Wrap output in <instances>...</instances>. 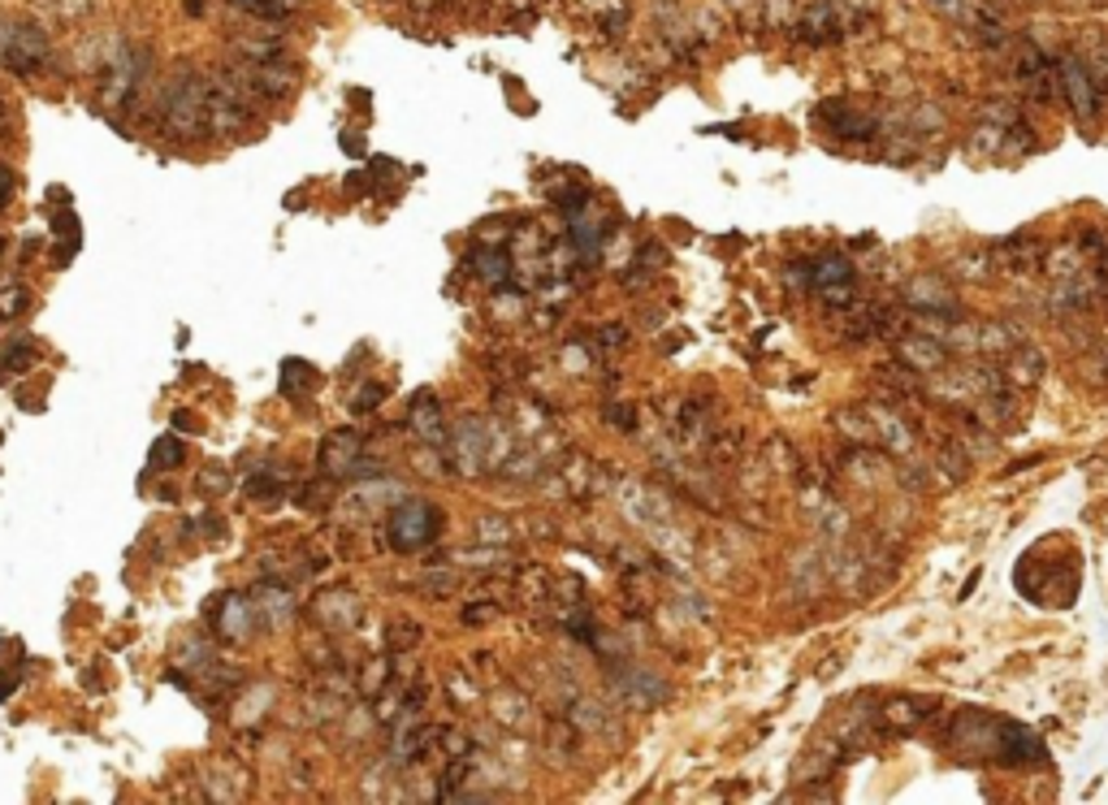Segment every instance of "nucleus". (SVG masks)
<instances>
[{"label": "nucleus", "mask_w": 1108, "mask_h": 805, "mask_svg": "<svg viewBox=\"0 0 1108 805\" xmlns=\"http://www.w3.org/2000/svg\"><path fill=\"white\" fill-rule=\"evenodd\" d=\"M909 299H914L918 308H927V312H944V317H948V312H953V304H957V299H953V291H948L940 278H931V273L909 282Z\"/></svg>", "instance_id": "nucleus-6"}, {"label": "nucleus", "mask_w": 1108, "mask_h": 805, "mask_svg": "<svg viewBox=\"0 0 1108 805\" xmlns=\"http://www.w3.org/2000/svg\"><path fill=\"white\" fill-rule=\"evenodd\" d=\"M321 463H326V472H347L352 463H356V437L343 429V433H334L330 442H326V450H321Z\"/></svg>", "instance_id": "nucleus-8"}, {"label": "nucleus", "mask_w": 1108, "mask_h": 805, "mask_svg": "<svg viewBox=\"0 0 1108 805\" xmlns=\"http://www.w3.org/2000/svg\"><path fill=\"white\" fill-rule=\"evenodd\" d=\"M182 455H187L182 442L169 433V437H156V442H152V455H148V459H152V468H178Z\"/></svg>", "instance_id": "nucleus-11"}, {"label": "nucleus", "mask_w": 1108, "mask_h": 805, "mask_svg": "<svg viewBox=\"0 0 1108 805\" xmlns=\"http://www.w3.org/2000/svg\"><path fill=\"white\" fill-rule=\"evenodd\" d=\"M927 715H931V706H918V702H892V706H883V719H888L892 728H918Z\"/></svg>", "instance_id": "nucleus-9"}, {"label": "nucleus", "mask_w": 1108, "mask_h": 805, "mask_svg": "<svg viewBox=\"0 0 1108 805\" xmlns=\"http://www.w3.org/2000/svg\"><path fill=\"white\" fill-rule=\"evenodd\" d=\"M300 382H313V369H304L300 360H286V369H282V391L286 395H295V386Z\"/></svg>", "instance_id": "nucleus-13"}, {"label": "nucleus", "mask_w": 1108, "mask_h": 805, "mask_svg": "<svg viewBox=\"0 0 1108 805\" xmlns=\"http://www.w3.org/2000/svg\"><path fill=\"white\" fill-rule=\"evenodd\" d=\"M901 360L914 369V373H935L948 356H944V343H935V338H927V334H918V338H905L901 347Z\"/></svg>", "instance_id": "nucleus-5"}, {"label": "nucleus", "mask_w": 1108, "mask_h": 805, "mask_svg": "<svg viewBox=\"0 0 1108 805\" xmlns=\"http://www.w3.org/2000/svg\"><path fill=\"white\" fill-rule=\"evenodd\" d=\"M411 424L420 429V437H442V416H437V403L429 399H416V407H411Z\"/></svg>", "instance_id": "nucleus-10"}, {"label": "nucleus", "mask_w": 1108, "mask_h": 805, "mask_svg": "<svg viewBox=\"0 0 1108 805\" xmlns=\"http://www.w3.org/2000/svg\"><path fill=\"white\" fill-rule=\"evenodd\" d=\"M433 528H437V511H433L429 502L411 498V502H403V507L394 511V520H390V541H394L398 550H416V546H424V541L433 537Z\"/></svg>", "instance_id": "nucleus-1"}, {"label": "nucleus", "mask_w": 1108, "mask_h": 805, "mask_svg": "<svg viewBox=\"0 0 1108 805\" xmlns=\"http://www.w3.org/2000/svg\"><path fill=\"white\" fill-rule=\"evenodd\" d=\"M1040 373H1044V360L1035 356V352H1005V382H1014V386H1035L1040 382Z\"/></svg>", "instance_id": "nucleus-7"}, {"label": "nucleus", "mask_w": 1108, "mask_h": 805, "mask_svg": "<svg viewBox=\"0 0 1108 805\" xmlns=\"http://www.w3.org/2000/svg\"><path fill=\"white\" fill-rule=\"evenodd\" d=\"M849 9L844 4H836V0H818V4H810L805 13H801V26H797V35L805 39V43H827V39H840L844 30H849Z\"/></svg>", "instance_id": "nucleus-2"}, {"label": "nucleus", "mask_w": 1108, "mask_h": 805, "mask_svg": "<svg viewBox=\"0 0 1108 805\" xmlns=\"http://www.w3.org/2000/svg\"><path fill=\"white\" fill-rule=\"evenodd\" d=\"M1057 74H1061V91H1066V100L1074 104V113H1079V117H1096V104H1100V82L1092 78V69H1087L1083 61L1066 56V61L1057 65Z\"/></svg>", "instance_id": "nucleus-3"}, {"label": "nucleus", "mask_w": 1108, "mask_h": 805, "mask_svg": "<svg viewBox=\"0 0 1108 805\" xmlns=\"http://www.w3.org/2000/svg\"><path fill=\"white\" fill-rule=\"evenodd\" d=\"M239 4H247V9H256L260 17H278L273 9H282V0H239Z\"/></svg>", "instance_id": "nucleus-14"}, {"label": "nucleus", "mask_w": 1108, "mask_h": 805, "mask_svg": "<svg viewBox=\"0 0 1108 805\" xmlns=\"http://www.w3.org/2000/svg\"><path fill=\"white\" fill-rule=\"evenodd\" d=\"M810 282L818 286V295L827 304H853V273L844 256H823L810 265Z\"/></svg>", "instance_id": "nucleus-4"}, {"label": "nucleus", "mask_w": 1108, "mask_h": 805, "mask_svg": "<svg viewBox=\"0 0 1108 805\" xmlns=\"http://www.w3.org/2000/svg\"><path fill=\"white\" fill-rule=\"evenodd\" d=\"M35 356H39V352H35V343H26V338H22V343H9V347L0 352V378H4L9 369H26Z\"/></svg>", "instance_id": "nucleus-12"}]
</instances>
